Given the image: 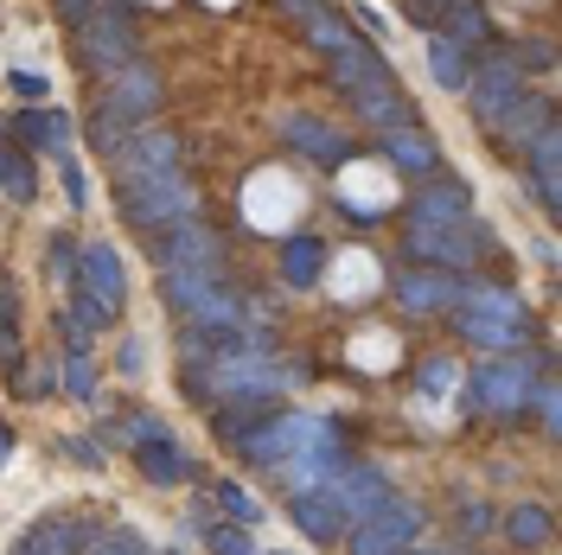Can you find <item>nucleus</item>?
I'll return each instance as SVG.
<instances>
[{"label":"nucleus","mask_w":562,"mask_h":555,"mask_svg":"<svg viewBox=\"0 0 562 555\" xmlns=\"http://www.w3.org/2000/svg\"><path fill=\"white\" fill-rule=\"evenodd\" d=\"M115 199H122V217L147 237L199 224V185L179 167L173 135H135L115 154Z\"/></svg>","instance_id":"nucleus-1"},{"label":"nucleus","mask_w":562,"mask_h":555,"mask_svg":"<svg viewBox=\"0 0 562 555\" xmlns=\"http://www.w3.org/2000/svg\"><path fill=\"white\" fill-rule=\"evenodd\" d=\"M454 326L467 346L480 351H512L518 339L530 332V313L512 287H486V281H467L460 287V307H454Z\"/></svg>","instance_id":"nucleus-2"},{"label":"nucleus","mask_w":562,"mask_h":555,"mask_svg":"<svg viewBox=\"0 0 562 555\" xmlns=\"http://www.w3.org/2000/svg\"><path fill=\"white\" fill-rule=\"evenodd\" d=\"M70 301H77V319L83 326H109L115 313L128 307V269H122V256L103 243H77V275H70Z\"/></svg>","instance_id":"nucleus-3"},{"label":"nucleus","mask_w":562,"mask_h":555,"mask_svg":"<svg viewBox=\"0 0 562 555\" xmlns=\"http://www.w3.org/2000/svg\"><path fill=\"white\" fill-rule=\"evenodd\" d=\"M319 441H339V421L333 416H307V409H276L269 421H256L237 453H244L249 466H281V460H294V453L319 448Z\"/></svg>","instance_id":"nucleus-4"},{"label":"nucleus","mask_w":562,"mask_h":555,"mask_svg":"<svg viewBox=\"0 0 562 555\" xmlns=\"http://www.w3.org/2000/svg\"><path fill=\"white\" fill-rule=\"evenodd\" d=\"M77 45H83V65L90 70H128L140 65V33H135V7L128 0H97L90 20L77 26Z\"/></svg>","instance_id":"nucleus-5"},{"label":"nucleus","mask_w":562,"mask_h":555,"mask_svg":"<svg viewBox=\"0 0 562 555\" xmlns=\"http://www.w3.org/2000/svg\"><path fill=\"white\" fill-rule=\"evenodd\" d=\"M530 396H537V364L525 351L518 358H492V364H480L467 377V409H480V416H525Z\"/></svg>","instance_id":"nucleus-6"},{"label":"nucleus","mask_w":562,"mask_h":555,"mask_svg":"<svg viewBox=\"0 0 562 555\" xmlns=\"http://www.w3.org/2000/svg\"><path fill=\"white\" fill-rule=\"evenodd\" d=\"M403 243H409V256H416L422 269H473L480 256L492 249V237L467 217V224H403Z\"/></svg>","instance_id":"nucleus-7"},{"label":"nucleus","mask_w":562,"mask_h":555,"mask_svg":"<svg viewBox=\"0 0 562 555\" xmlns=\"http://www.w3.org/2000/svg\"><path fill=\"white\" fill-rule=\"evenodd\" d=\"M422 505H409V498H396V491H390L384 505H378V511H371V518H358L351 523V555H390V550H409V543H416L422 536Z\"/></svg>","instance_id":"nucleus-8"},{"label":"nucleus","mask_w":562,"mask_h":555,"mask_svg":"<svg viewBox=\"0 0 562 555\" xmlns=\"http://www.w3.org/2000/svg\"><path fill=\"white\" fill-rule=\"evenodd\" d=\"M518 90H525V65H518L512 52H492V58H480V65L467 70V90H460V97H467V109H473V122L492 128L498 109L512 103Z\"/></svg>","instance_id":"nucleus-9"},{"label":"nucleus","mask_w":562,"mask_h":555,"mask_svg":"<svg viewBox=\"0 0 562 555\" xmlns=\"http://www.w3.org/2000/svg\"><path fill=\"white\" fill-rule=\"evenodd\" d=\"M103 109L115 115V122H128V128H135V122H147V115L160 109V70L147 65V58H140V65H128V70H115V77H109Z\"/></svg>","instance_id":"nucleus-10"},{"label":"nucleus","mask_w":562,"mask_h":555,"mask_svg":"<svg viewBox=\"0 0 562 555\" xmlns=\"http://www.w3.org/2000/svg\"><path fill=\"white\" fill-rule=\"evenodd\" d=\"M281 140H288L301 160H314V167H346L351 154H358V147H351L333 122H319V115H281Z\"/></svg>","instance_id":"nucleus-11"},{"label":"nucleus","mask_w":562,"mask_h":555,"mask_svg":"<svg viewBox=\"0 0 562 555\" xmlns=\"http://www.w3.org/2000/svg\"><path fill=\"white\" fill-rule=\"evenodd\" d=\"M288 518H294V530H301V536H314V543H339V536L351 530V518H346V505H339V491H333V479H326V486L294 491Z\"/></svg>","instance_id":"nucleus-12"},{"label":"nucleus","mask_w":562,"mask_h":555,"mask_svg":"<svg viewBox=\"0 0 562 555\" xmlns=\"http://www.w3.org/2000/svg\"><path fill=\"white\" fill-rule=\"evenodd\" d=\"M0 135L13 140V147H26V154H58V160H65L70 154V115L65 109H20V115H13V122H7V128H0Z\"/></svg>","instance_id":"nucleus-13"},{"label":"nucleus","mask_w":562,"mask_h":555,"mask_svg":"<svg viewBox=\"0 0 562 555\" xmlns=\"http://www.w3.org/2000/svg\"><path fill=\"white\" fill-rule=\"evenodd\" d=\"M90 543H97V523L90 518H38L13 543V555H83Z\"/></svg>","instance_id":"nucleus-14"},{"label":"nucleus","mask_w":562,"mask_h":555,"mask_svg":"<svg viewBox=\"0 0 562 555\" xmlns=\"http://www.w3.org/2000/svg\"><path fill=\"white\" fill-rule=\"evenodd\" d=\"M550 122H557V115H550V97H530V90H518L512 103L498 109V122H492L486 135L498 140V147H518V154H525V147L543 135Z\"/></svg>","instance_id":"nucleus-15"},{"label":"nucleus","mask_w":562,"mask_h":555,"mask_svg":"<svg viewBox=\"0 0 562 555\" xmlns=\"http://www.w3.org/2000/svg\"><path fill=\"white\" fill-rule=\"evenodd\" d=\"M467 217H473V192L460 179H428L403 211V224H467Z\"/></svg>","instance_id":"nucleus-16"},{"label":"nucleus","mask_w":562,"mask_h":555,"mask_svg":"<svg viewBox=\"0 0 562 555\" xmlns=\"http://www.w3.org/2000/svg\"><path fill=\"white\" fill-rule=\"evenodd\" d=\"M525 167H530V185H537L543 217H557V211H562V135H557V122L525 147Z\"/></svg>","instance_id":"nucleus-17"},{"label":"nucleus","mask_w":562,"mask_h":555,"mask_svg":"<svg viewBox=\"0 0 562 555\" xmlns=\"http://www.w3.org/2000/svg\"><path fill=\"white\" fill-rule=\"evenodd\" d=\"M378 147H384V160L396 167V173H416V179H435L441 173V147H435V135L428 128H390V135H378Z\"/></svg>","instance_id":"nucleus-18"},{"label":"nucleus","mask_w":562,"mask_h":555,"mask_svg":"<svg viewBox=\"0 0 562 555\" xmlns=\"http://www.w3.org/2000/svg\"><path fill=\"white\" fill-rule=\"evenodd\" d=\"M281 13H288V20H294V26H301V33L314 38L319 45V58H333V52H339V45H351V26L346 20H339V13H333V7H326V0H276Z\"/></svg>","instance_id":"nucleus-19"},{"label":"nucleus","mask_w":562,"mask_h":555,"mask_svg":"<svg viewBox=\"0 0 562 555\" xmlns=\"http://www.w3.org/2000/svg\"><path fill=\"white\" fill-rule=\"evenodd\" d=\"M396 301H403V313H448L460 301V281L441 275V269H409V275L396 281Z\"/></svg>","instance_id":"nucleus-20"},{"label":"nucleus","mask_w":562,"mask_h":555,"mask_svg":"<svg viewBox=\"0 0 562 555\" xmlns=\"http://www.w3.org/2000/svg\"><path fill=\"white\" fill-rule=\"evenodd\" d=\"M135 466L147 486H186L192 479V460L173 448V434H154V441H135Z\"/></svg>","instance_id":"nucleus-21"},{"label":"nucleus","mask_w":562,"mask_h":555,"mask_svg":"<svg viewBox=\"0 0 562 555\" xmlns=\"http://www.w3.org/2000/svg\"><path fill=\"white\" fill-rule=\"evenodd\" d=\"M333 491H339V505H346V518L358 523V518H371L378 505L390 498V479L378 473V466H346L339 479H333Z\"/></svg>","instance_id":"nucleus-22"},{"label":"nucleus","mask_w":562,"mask_h":555,"mask_svg":"<svg viewBox=\"0 0 562 555\" xmlns=\"http://www.w3.org/2000/svg\"><path fill=\"white\" fill-rule=\"evenodd\" d=\"M351 109H358V115H364V128H378V135H390V128H409V122H416V109H409V97H403L396 83L351 97Z\"/></svg>","instance_id":"nucleus-23"},{"label":"nucleus","mask_w":562,"mask_h":555,"mask_svg":"<svg viewBox=\"0 0 562 555\" xmlns=\"http://www.w3.org/2000/svg\"><path fill=\"white\" fill-rule=\"evenodd\" d=\"M326 262H333V249L319 243V237H288L281 243V281L288 287H314L326 275Z\"/></svg>","instance_id":"nucleus-24"},{"label":"nucleus","mask_w":562,"mask_h":555,"mask_svg":"<svg viewBox=\"0 0 562 555\" xmlns=\"http://www.w3.org/2000/svg\"><path fill=\"white\" fill-rule=\"evenodd\" d=\"M435 33L454 38V45H486L492 20H486V7H480V0H448V7H441V20H435Z\"/></svg>","instance_id":"nucleus-25"},{"label":"nucleus","mask_w":562,"mask_h":555,"mask_svg":"<svg viewBox=\"0 0 562 555\" xmlns=\"http://www.w3.org/2000/svg\"><path fill=\"white\" fill-rule=\"evenodd\" d=\"M0 192L13 199V205H33L38 199V173H33V154L26 147H13V140L0 135Z\"/></svg>","instance_id":"nucleus-26"},{"label":"nucleus","mask_w":562,"mask_h":555,"mask_svg":"<svg viewBox=\"0 0 562 555\" xmlns=\"http://www.w3.org/2000/svg\"><path fill=\"white\" fill-rule=\"evenodd\" d=\"M467 70H473V58H467V45H454V38H428V77L441 83V90H467Z\"/></svg>","instance_id":"nucleus-27"},{"label":"nucleus","mask_w":562,"mask_h":555,"mask_svg":"<svg viewBox=\"0 0 562 555\" xmlns=\"http://www.w3.org/2000/svg\"><path fill=\"white\" fill-rule=\"evenodd\" d=\"M505 536H512V550H543L550 543V511L543 505H512L505 511Z\"/></svg>","instance_id":"nucleus-28"},{"label":"nucleus","mask_w":562,"mask_h":555,"mask_svg":"<svg viewBox=\"0 0 562 555\" xmlns=\"http://www.w3.org/2000/svg\"><path fill=\"white\" fill-rule=\"evenodd\" d=\"M13 326H20V294H13V281H0V364L7 371H20V358H26Z\"/></svg>","instance_id":"nucleus-29"},{"label":"nucleus","mask_w":562,"mask_h":555,"mask_svg":"<svg viewBox=\"0 0 562 555\" xmlns=\"http://www.w3.org/2000/svg\"><path fill=\"white\" fill-rule=\"evenodd\" d=\"M211 498L224 505V518H231V523H256V518H262V505H256L237 479H211Z\"/></svg>","instance_id":"nucleus-30"},{"label":"nucleus","mask_w":562,"mask_h":555,"mask_svg":"<svg viewBox=\"0 0 562 555\" xmlns=\"http://www.w3.org/2000/svg\"><path fill=\"white\" fill-rule=\"evenodd\" d=\"M83 555H154V550H147V536H140V530L115 523V530H97V543H90Z\"/></svg>","instance_id":"nucleus-31"},{"label":"nucleus","mask_w":562,"mask_h":555,"mask_svg":"<svg viewBox=\"0 0 562 555\" xmlns=\"http://www.w3.org/2000/svg\"><path fill=\"white\" fill-rule=\"evenodd\" d=\"M199 536H205L211 555H249L244 523H211V518H199Z\"/></svg>","instance_id":"nucleus-32"},{"label":"nucleus","mask_w":562,"mask_h":555,"mask_svg":"<svg viewBox=\"0 0 562 555\" xmlns=\"http://www.w3.org/2000/svg\"><path fill=\"white\" fill-rule=\"evenodd\" d=\"M65 389L77 396V403H90V396H97V371H90V351H83V346L65 351Z\"/></svg>","instance_id":"nucleus-33"},{"label":"nucleus","mask_w":562,"mask_h":555,"mask_svg":"<svg viewBox=\"0 0 562 555\" xmlns=\"http://www.w3.org/2000/svg\"><path fill=\"white\" fill-rule=\"evenodd\" d=\"M454 377H460L454 358H428V364L416 371V389H422V396H448V389H454Z\"/></svg>","instance_id":"nucleus-34"},{"label":"nucleus","mask_w":562,"mask_h":555,"mask_svg":"<svg viewBox=\"0 0 562 555\" xmlns=\"http://www.w3.org/2000/svg\"><path fill=\"white\" fill-rule=\"evenodd\" d=\"M45 269H52L58 281H70V275H77V243L52 230V237H45Z\"/></svg>","instance_id":"nucleus-35"},{"label":"nucleus","mask_w":562,"mask_h":555,"mask_svg":"<svg viewBox=\"0 0 562 555\" xmlns=\"http://www.w3.org/2000/svg\"><path fill=\"white\" fill-rule=\"evenodd\" d=\"M65 453L83 466V473H103V466H109V453L97 448V441H83V434H77V441H65Z\"/></svg>","instance_id":"nucleus-36"},{"label":"nucleus","mask_w":562,"mask_h":555,"mask_svg":"<svg viewBox=\"0 0 562 555\" xmlns=\"http://www.w3.org/2000/svg\"><path fill=\"white\" fill-rule=\"evenodd\" d=\"M58 167H65V192H70V205H90V179H83V167H77V160H58Z\"/></svg>","instance_id":"nucleus-37"},{"label":"nucleus","mask_w":562,"mask_h":555,"mask_svg":"<svg viewBox=\"0 0 562 555\" xmlns=\"http://www.w3.org/2000/svg\"><path fill=\"white\" fill-rule=\"evenodd\" d=\"M486 523H492V511H486V505H460V530H467V536H480Z\"/></svg>","instance_id":"nucleus-38"},{"label":"nucleus","mask_w":562,"mask_h":555,"mask_svg":"<svg viewBox=\"0 0 562 555\" xmlns=\"http://www.w3.org/2000/svg\"><path fill=\"white\" fill-rule=\"evenodd\" d=\"M7 83H13V90H20V97H45V77H38V70H13V77H7Z\"/></svg>","instance_id":"nucleus-39"},{"label":"nucleus","mask_w":562,"mask_h":555,"mask_svg":"<svg viewBox=\"0 0 562 555\" xmlns=\"http://www.w3.org/2000/svg\"><path fill=\"white\" fill-rule=\"evenodd\" d=\"M525 65L530 70H550V65H557V52H550L543 38H530V45H525Z\"/></svg>","instance_id":"nucleus-40"},{"label":"nucleus","mask_w":562,"mask_h":555,"mask_svg":"<svg viewBox=\"0 0 562 555\" xmlns=\"http://www.w3.org/2000/svg\"><path fill=\"white\" fill-rule=\"evenodd\" d=\"M90 7H97V0H58V13H65L70 26H83V20H90Z\"/></svg>","instance_id":"nucleus-41"},{"label":"nucleus","mask_w":562,"mask_h":555,"mask_svg":"<svg viewBox=\"0 0 562 555\" xmlns=\"http://www.w3.org/2000/svg\"><path fill=\"white\" fill-rule=\"evenodd\" d=\"M7 460H13V428L0 421V473H7Z\"/></svg>","instance_id":"nucleus-42"},{"label":"nucleus","mask_w":562,"mask_h":555,"mask_svg":"<svg viewBox=\"0 0 562 555\" xmlns=\"http://www.w3.org/2000/svg\"><path fill=\"white\" fill-rule=\"evenodd\" d=\"M390 555H441V550H422V543H409V550H390Z\"/></svg>","instance_id":"nucleus-43"},{"label":"nucleus","mask_w":562,"mask_h":555,"mask_svg":"<svg viewBox=\"0 0 562 555\" xmlns=\"http://www.w3.org/2000/svg\"><path fill=\"white\" fill-rule=\"evenodd\" d=\"M269 555H281V550H269Z\"/></svg>","instance_id":"nucleus-44"}]
</instances>
